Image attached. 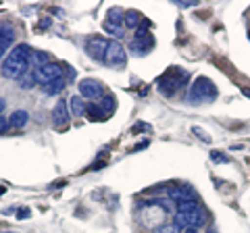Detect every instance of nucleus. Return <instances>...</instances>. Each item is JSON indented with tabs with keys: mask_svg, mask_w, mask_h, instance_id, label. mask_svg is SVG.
<instances>
[{
	"mask_svg": "<svg viewBox=\"0 0 250 233\" xmlns=\"http://www.w3.org/2000/svg\"><path fill=\"white\" fill-rule=\"evenodd\" d=\"M29 58H31V48L25 44H17L13 50L2 60V75L6 79H19V77L29 71Z\"/></svg>",
	"mask_w": 250,
	"mask_h": 233,
	"instance_id": "1",
	"label": "nucleus"
},
{
	"mask_svg": "<svg viewBox=\"0 0 250 233\" xmlns=\"http://www.w3.org/2000/svg\"><path fill=\"white\" fill-rule=\"evenodd\" d=\"M167 214H169V202L165 200H146L142 202V213H140V223L148 229H156V227H163L167 221Z\"/></svg>",
	"mask_w": 250,
	"mask_h": 233,
	"instance_id": "2",
	"label": "nucleus"
},
{
	"mask_svg": "<svg viewBox=\"0 0 250 233\" xmlns=\"http://www.w3.org/2000/svg\"><path fill=\"white\" fill-rule=\"evenodd\" d=\"M217 85L213 83V79H208V77L200 75L194 79L190 92H188V100L194 104H202V102H213L217 98Z\"/></svg>",
	"mask_w": 250,
	"mask_h": 233,
	"instance_id": "3",
	"label": "nucleus"
},
{
	"mask_svg": "<svg viewBox=\"0 0 250 233\" xmlns=\"http://www.w3.org/2000/svg\"><path fill=\"white\" fill-rule=\"evenodd\" d=\"M186 81H188V73L175 67V69H171V71H167L165 75H161L159 81H156V85H159V90L165 96H173Z\"/></svg>",
	"mask_w": 250,
	"mask_h": 233,
	"instance_id": "4",
	"label": "nucleus"
},
{
	"mask_svg": "<svg viewBox=\"0 0 250 233\" xmlns=\"http://www.w3.org/2000/svg\"><path fill=\"white\" fill-rule=\"evenodd\" d=\"M205 223H207V213L198 206L196 211H190V213H177L173 225H175L177 229H179V227H182V229H188V227L198 229V227H202Z\"/></svg>",
	"mask_w": 250,
	"mask_h": 233,
	"instance_id": "5",
	"label": "nucleus"
},
{
	"mask_svg": "<svg viewBox=\"0 0 250 233\" xmlns=\"http://www.w3.org/2000/svg\"><path fill=\"white\" fill-rule=\"evenodd\" d=\"M125 60H127V52H125V48L119 44V42H108V48L104 52V60L103 63H106L108 67H123Z\"/></svg>",
	"mask_w": 250,
	"mask_h": 233,
	"instance_id": "6",
	"label": "nucleus"
},
{
	"mask_svg": "<svg viewBox=\"0 0 250 233\" xmlns=\"http://www.w3.org/2000/svg\"><path fill=\"white\" fill-rule=\"evenodd\" d=\"M152 46H154V38L152 34L148 32V29H142V27H138V34L134 38V42H131V50H134V54H148L152 50Z\"/></svg>",
	"mask_w": 250,
	"mask_h": 233,
	"instance_id": "7",
	"label": "nucleus"
},
{
	"mask_svg": "<svg viewBox=\"0 0 250 233\" xmlns=\"http://www.w3.org/2000/svg\"><path fill=\"white\" fill-rule=\"evenodd\" d=\"M62 77V65L59 63H48V65H44L42 69H38L36 71V79L38 83H50L54 79H61Z\"/></svg>",
	"mask_w": 250,
	"mask_h": 233,
	"instance_id": "8",
	"label": "nucleus"
},
{
	"mask_svg": "<svg viewBox=\"0 0 250 233\" xmlns=\"http://www.w3.org/2000/svg\"><path fill=\"white\" fill-rule=\"evenodd\" d=\"M106 48H108V40H104V38H90V40L85 42V52H88L94 60H104Z\"/></svg>",
	"mask_w": 250,
	"mask_h": 233,
	"instance_id": "9",
	"label": "nucleus"
},
{
	"mask_svg": "<svg viewBox=\"0 0 250 233\" xmlns=\"http://www.w3.org/2000/svg\"><path fill=\"white\" fill-rule=\"evenodd\" d=\"M167 196L175 204H182V202H188V200H196L190 185H171V188H167Z\"/></svg>",
	"mask_w": 250,
	"mask_h": 233,
	"instance_id": "10",
	"label": "nucleus"
},
{
	"mask_svg": "<svg viewBox=\"0 0 250 233\" xmlns=\"http://www.w3.org/2000/svg\"><path fill=\"white\" fill-rule=\"evenodd\" d=\"M80 94L83 98L96 100L103 96V88H100V83L96 79H83V81H80Z\"/></svg>",
	"mask_w": 250,
	"mask_h": 233,
	"instance_id": "11",
	"label": "nucleus"
},
{
	"mask_svg": "<svg viewBox=\"0 0 250 233\" xmlns=\"http://www.w3.org/2000/svg\"><path fill=\"white\" fill-rule=\"evenodd\" d=\"M67 121H69V104L65 100H59L52 108V123L57 127H62V125H67Z\"/></svg>",
	"mask_w": 250,
	"mask_h": 233,
	"instance_id": "12",
	"label": "nucleus"
},
{
	"mask_svg": "<svg viewBox=\"0 0 250 233\" xmlns=\"http://www.w3.org/2000/svg\"><path fill=\"white\" fill-rule=\"evenodd\" d=\"M50 63V54L48 52H42V50H31V58H29V69H42L44 65Z\"/></svg>",
	"mask_w": 250,
	"mask_h": 233,
	"instance_id": "13",
	"label": "nucleus"
},
{
	"mask_svg": "<svg viewBox=\"0 0 250 233\" xmlns=\"http://www.w3.org/2000/svg\"><path fill=\"white\" fill-rule=\"evenodd\" d=\"M27 123H29V113H27V111H15V113L9 116V125L15 127V129L25 127Z\"/></svg>",
	"mask_w": 250,
	"mask_h": 233,
	"instance_id": "14",
	"label": "nucleus"
},
{
	"mask_svg": "<svg viewBox=\"0 0 250 233\" xmlns=\"http://www.w3.org/2000/svg\"><path fill=\"white\" fill-rule=\"evenodd\" d=\"M65 85H67V81L62 79H54V81H50V83H44L42 85V92L44 94H48V96H59L62 90H65Z\"/></svg>",
	"mask_w": 250,
	"mask_h": 233,
	"instance_id": "15",
	"label": "nucleus"
},
{
	"mask_svg": "<svg viewBox=\"0 0 250 233\" xmlns=\"http://www.w3.org/2000/svg\"><path fill=\"white\" fill-rule=\"evenodd\" d=\"M69 113H71L73 116H83L85 115V102L82 100V96L69 98Z\"/></svg>",
	"mask_w": 250,
	"mask_h": 233,
	"instance_id": "16",
	"label": "nucleus"
},
{
	"mask_svg": "<svg viewBox=\"0 0 250 233\" xmlns=\"http://www.w3.org/2000/svg\"><path fill=\"white\" fill-rule=\"evenodd\" d=\"M36 83H38V79H36V71H34V69H29V71H25L19 77V88L21 90H31Z\"/></svg>",
	"mask_w": 250,
	"mask_h": 233,
	"instance_id": "17",
	"label": "nucleus"
},
{
	"mask_svg": "<svg viewBox=\"0 0 250 233\" xmlns=\"http://www.w3.org/2000/svg\"><path fill=\"white\" fill-rule=\"evenodd\" d=\"M140 21H142V17H140V13H136V11H127L123 15V23H125V27H129V29H138Z\"/></svg>",
	"mask_w": 250,
	"mask_h": 233,
	"instance_id": "18",
	"label": "nucleus"
},
{
	"mask_svg": "<svg viewBox=\"0 0 250 233\" xmlns=\"http://www.w3.org/2000/svg\"><path fill=\"white\" fill-rule=\"evenodd\" d=\"M85 113L90 115V121H104V116H106V113L103 111V108H100L98 104H88L85 106Z\"/></svg>",
	"mask_w": 250,
	"mask_h": 233,
	"instance_id": "19",
	"label": "nucleus"
},
{
	"mask_svg": "<svg viewBox=\"0 0 250 233\" xmlns=\"http://www.w3.org/2000/svg\"><path fill=\"white\" fill-rule=\"evenodd\" d=\"M123 11L121 9H111L108 11V15H106V23H113V25H121L123 23Z\"/></svg>",
	"mask_w": 250,
	"mask_h": 233,
	"instance_id": "20",
	"label": "nucleus"
},
{
	"mask_svg": "<svg viewBox=\"0 0 250 233\" xmlns=\"http://www.w3.org/2000/svg\"><path fill=\"white\" fill-rule=\"evenodd\" d=\"M196 208H198V200H188V202H182V204H175L177 213H190V211H196Z\"/></svg>",
	"mask_w": 250,
	"mask_h": 233,
	"instance_id": "21",
	"label": "nucleus"
},
{
	"mask_svg": "<svg viewBox=\"0 0 250 233\" xmlns=\"http://www.w3.org/2000/svg\"><path fill=\"white\" fill-rule=\"evenodd\" d=\"M113 96H104L103 98V104H100V108H103V111L104 113H108V111H113V108H115V102H113Z\"/></svg>",
	"mask_w": 250,
	"mask_h": 233,
	"instance_id": "22",
	"label": "nucleus"
},
{
	"mask_svg": "<svg viewBox=\"0 0 250 233\" xmlns=\"http://www.w3.org/2000/svg\"><path fill=\"white\" fill-rule=\"evenodd\" d=\"M104 29L111 36H121V25H113V23H106L104 21Z\"/></svg>",
	"mask_w": 250,
	"mask_h": 233,
	"instance_id": "23",
	"label": "nucleus"
},
{
	"mask_svg": "<svg viewBox=\"0 0 250 233\" xmlns=\"http://www.w3.org/2000/svg\"><path fill=\"white\" fill-rule=\"evenodd\" d=\"M154 233H179V229L175 225H163V227H156Z\"/></svg>",
	"mask_w": 250,
	"mask_h": 233,
	"instance_id": "24",
	"label": "nucleus"
},
{
	"mask_svg": "<svg viewBox=\"0 0 250 233\" xmlns=\"http://www.w3.org/2000/svg\"><path fill=\"white\" fill-rule=\"evenodd\" d=\"M210 156H213V160H215V162H229V158L225 156V154L217 152V150H213V152H210Z\"/></svg>",
	"mask_w": 250,
	"mask_h": 233,
	"instance_id": "25",
	"label": "nucleus"
},
{
	"mask_svg": "<svg viewBox=\"0 0 250 233\" xmlns=\"http://www.w3.org/2000/svg\"><path fill=\"white\" fill-rule=\"evenodd\" d=\"M192 131H194V134H196V136H198V137L202 139V142H210V137H207V136H205V131H202V129H198V127H194Z\"/></svg>",
	"mask_w": 250,
	"mask_h": 233,
	"instance_id": "26",
	"label": "nucleus"
},
{
	"mask_svg": "<svg viewBox=\"0 0 250 233\" xmlns=\"http://www.w3.org/2000/svg\"><path fill=\"white\" fill-rule=\"evenodd\" d=\"M29 214H31L29 208H21V211L17 213V219H29Z\"/></svg>",
	"mask_w": 250,
	"mask_h": 233,
	"instance_id": "27",
	"label": "nucleus"
},
{
	"mask_svg": "<svg viewBox=\"0 0 250 233\" xmlns=\"http://www.w3.org/2000/svg\"><path fill=\"white\" fill-rule=\"evenodd\" d=\"M6 127H9V121H6L4 116L0 115V134H2V131H6Z\"/></svg>",
	"mask_w": 250,
	"mask_h": 233,
	"instance_id": "28",
	"label": "nucleus"
},
{
	"mask_svg": "<svg viewBox=\"0 0 250 233\" xmlns=\"http://www.w3.org/2000/svg\"><path fill=\"white\" fill-rule=\"evenodd\" d=\"M48 25H50V21H48V19H44V21H40V23H38V27H40V29H46Z\"/></svg>",
	"mask_w": 250,
	"mask_h": 233,
	"instance_id": "29",
	"label": "nucleus"
},
{
	"mask_svg": "<svg viewBox=\"0 0 250 233\" xmlns=\"http://www.w3.org/2000/svg\"><path fill=\"white\" fill-rule=\"evenodd\" d=\"M242 94H244L246 98H250V88H242Z\"/></svg>",
	"mask_w": 250,
	"mask_h": 233,
	"instance_id": "30",
	"label": "nucleus"
},
{
	"mask_svg": "<svg viewBox=\"0 0 250 233\" xmlns=\"http://www.w3.org/2000/svg\"><path fill=\"white\" fill-rule=\"evenodd\" d=\"M182 233H198V231H196V229H192V227H188V229H184Z\"/></svg>",
	"mask_w": 250,
	"mask_h": 233,
	"instance_id": "31",
	"label": "nucleus"
},
{
	"mask_svg": "<svg viewBox=\"0 0 250 233\" xmlns=\"http://www.w3.org/2000/svg\"><path fill=\"white\" fill-rule=\"evenodd\" d=\"M4 106H6V102H4V100H2V98H0V113H2V111H4Z\"/></svg>",
	"mask_w": 250,
	"mask_h": 233,
	"instance_id": "32",
	"label": "nucleus"
},
{
	"mask_svg": "<svg viewBox=\"0 0 250 233\" xmlns=\"http://www.w3.org/2000/svg\"><path fill=\"white\" fill-rule=\"evenodd\" d=\"M2 194H4V188H0V196H2Z\"/></svg>",
	"mask_w": 250,
	"mask_h": 233,
	"instance_id": "33",
	"label": "nucleus"
},
{
	"mask_svg": "<svg viewBox=\"0 0 250 233\" xmlns=\"http://www.w3.org/2000/svg\"><path fill=\"white\" fill-rule=\"evenodd\" d=\"M208 233H217V231H215V229H210V231H208Z\"/></svg>",
	"mask_w": 250,
	"mask_h": 233,
	"instance_id": "34",
	"label": "nucleus"
},
{
	"mask_svg": "<svg viewBox=\"0 0 250 233\" xmlns=\"http://www.w3.org/2000/svg\"><path fill=\"white\" fill-rule=\"evenodd\" d=\"M2 233H15V231H2Z\"/></svg>",
	"mask_w": 250,
	"mask_h": 233,
	"instance_id": "35",
	"label": "nucleus"
}]
</instances>
